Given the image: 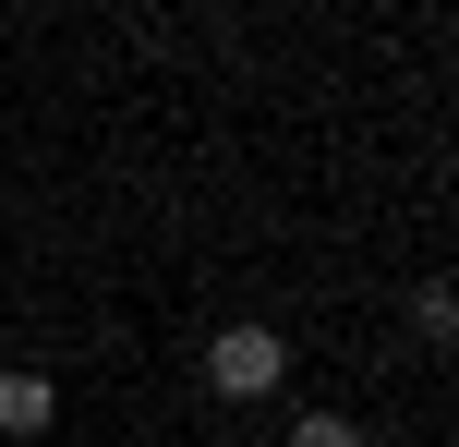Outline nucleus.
Returning a JSON list of instances; mask_svg holds the SVG:
<instances>
[{"label":"nucleus","instance_id":"f257e3e1","mask_svg":"<svg viewBox=\"0 0 459 447\" xmlns=\"http://www.w3.org/2000/svg\"><path fill=\"white\" fill-rule=\"evenodd\" d=\"M278 375H290V339H278V327H218L206 339V387H218V400H266Z\"/></svg>","mask_w":459,"mask_h":447},{"label":"nucleus","instance_id":"f03ea898","mask_svg":"<svg viewBox=\"0 0 459 447\" xmlns=\"http://www.w3.org/2000/svg\"><path fill=\"white\" fill-rule=\"evenodd\" d=\"M48 424H61V387L37 363H0V435H48Z\"/></svg>","mask_w":459,"mask_h":447},{"label":"nucleus","instance_id":"7ed1b4c3","mask_svg":"<svg viewBox=\"0 0 459 447\" xmlns=\"http://www.w3.org/2000/svg\"><path fill=\"white\" fill-rule=\"evenodd\" d=\"M411 339H423V351H447V339H459V290H447V279L411 290Z\"/></svg>","mask_w":459,"mask_h":447},{"label":"nucleus","instance_id":"20e7f679","mask_svg":"<svg viewBox=\"0 0 459 447\" xmlns=\"http://www.w3.org/2000/svg\"><path fill=\"white\" fill-rule=\"evenodd\" d=\"M290 447H375V435L351 424V411H302V424H290Z\"/></svg>","mask_w":459,"mask_h":447}]
</instances>
